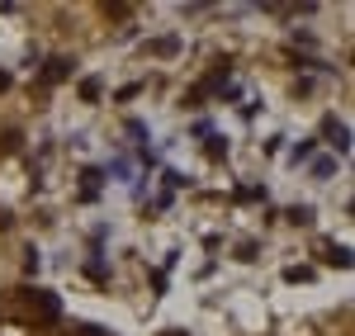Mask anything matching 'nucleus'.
<instances>
[{"label":"nucleus","mask_w":355,"mask_h":336,"mask_svg":"<svg viewBox=\"0 0 355 336\" xmlns=\"http://www.w3.org/2000/svg\"><path fill=\"white\" fill-rule=\"evenodd\" d=\"M152 53H162V57H171V53H175V38H162V43H152Z\"/></svg>","instance_id":"9"},{"label":"nucleus","mask_w":355,"mask_h":336,"mask_svg":"<svg viewBox=\"0 0 355 336\" xmlns=\"http://www.w3.org/2000/svg\"><path fill=\"white\" fill-rule=\"evenodd\" d=\"M5 90H10V71H0V95H5Z\"/></svg>","instance_id":"11"},{"label":"nucleus","mask_w":355,"mask_h":336,"mask_svg":"<svg viewBox=\"0 0 355 336\" xmlns=\"http://www.w3.org/2000/svg\"><path fill=\"white\" fill-rule=\"evenodd\" d=\"M67 76H71V62H67V57H53V62L43 67V81L48 85H62Z\"/></svg>","instance_id":"2"},{"label":"nucleus","mask_w":355,"mask_h":336,"mask_svg":"<svg viewBox=\"0 0 355 336\" xmlns=\"http://www.w3.org/2000/svg\"><path fill=\"white\" fill-rule=\"evenodd\" d=\"M289 223H299V227H308V223H313V209H289Z\"/></svg>","instance_id":"6"},{"label":"nucleus","mask_w":355,"mask_h":336,"mask_svg":"<svg viewBox=\"0 0 355 336\" xmlns=\"http://www.w3.org/2000/svg\"><path fill=\"white\" fill-rule=\"evenodd\" d=\"M19 322H33V327H43V322H57L62 317V303H57V294L48 289H19Z\"/></svg>","instance_id":"1"},{"label":"nucleus","mask_w":355,"mask_h":336,"mask_svg":"<svg viewBox=\"0 0 355 336\" xmlns=\"http://www.w3.org/2000/svg\"><path fill=\"white\" fill-rule=\"evenodd\" d=\"M327 260H331V265H341V270H351V251H346V247H331Z\"/></svg>","instance_id":"5"},{"label":"nucleus","mask_w":355,"mask_h":336,"mask_svg":"<svg viewBox=\"0 0 355 336\" xmlns=\"http://www.w3.org/2000/svg\"><path fill=\"white\" fill-rule=\"evenodd\" d=\"M81 100H100V81H95V76L81 81Z\"/></svg>","instance_id":"7"},{"label":"nucleus","mask_w":355,"mask_h":336,"mask_svg":"<svg viewBox=\"0 0 355 336\" xmlns=\"http://www.w3.org/2000/svg\"><path fill=\"white\" fill-rule=\"evenodd\" d=\"M331 170H336V161H327V157H322V161H318V166H313V175H318V180H322V175H331Z\"/></svg>","instance_id":"10"},{"label":"nucleus","mask_w":355,"mask_h":336,"mask_svg":"<svg viewBox=\"0 0 355 336\" xmlns=\"http://www.w3.org/2000/svg\"><path fill=\"white\" fill-rule=\"evenodd\" d=\"M322 128H327V138H336V152H346V147H351V133H346V128H341V123H336V118H327V123H322Z\"/></svg>","instance_id":"3"},{"label":"nucleus","mask_w":355,"mask_h":336,"mask_svg":"<svg viewBox=\"0 0 355 336\" xmlns=\"http://www.w3.org/2000/svg\"><path fill=\"white\" fill-rule=\"evenodd\" d=\"M24 147V138H19V128H10L5 138H0V152H19Z\"/></svg>","instance_id":"4"},{"label":"nucleus","mask_w":355,"mask_h":336,"mask_svg":"<svg viewBox=\"0 0 355 336\" xmlns=\"http://www.w3.org/2000/svg\"><path fill=\"white\" fill-rule=\"evenodd\" d=\"M308 275H313L308 265H289V270H284V280H294V284H299V280H308Z\"/></svg>","instance_id":"8"}]
</instances>
